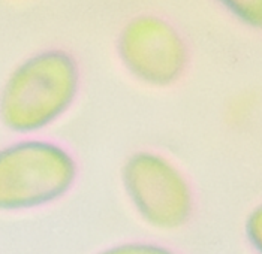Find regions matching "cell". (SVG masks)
I'll list each match as a JSON object with an SVG mask.
<instances>
[{
	"instance_id": "1",
	"label": "cell",
	"mask_w": 262,
	"mask_h": 254,
	"mask_svg": "<svg viewBox=\"0 0 262 254\" xmlns=\"http://www.w3.org/2000/svg\"><path fill=\"white\" fill-rule=\"evenodd\" d=\"M81 88L80 67L60 50L23 60L0 88V124L17 136L48 130L74 108Z\"/></svg>"
},
{
	"instance_id": "2",
	"label": "cell",
	"mask_w": 262,
	"mask_h": 254,
	"mask_svg": "<svg viewBox=\"0 0 262 254\" xmlns=\"http://www.w3.org/2000/svg\"><path fill=\"white\" fill-rule=\"evenodd\" d=\"M80 176L74 153L40 135L0 147V213L20 214L51 206L69 195Z\"/></svg>"
},
{
	"instance_id": "3",
	"label": "cell",
	"mask_w": 262,
	"mask_h": 254,
	"mask_svg": "<svg viewBox=\"0 0 262 254\" xmlns=\"http://www.w3.org/2000/svg\"><path fill=\"white\" fill-rule=\"evenodd\" d=\"M124 197L144 224L158 232H177L193 217L195 193L190 179L168 156L137 150L120 169Z\"/></svg>"
},
{
	"instance_id": "4",
	"label": "cell",
	"mask_w": 262,
	"mask_h": 254,
	"mask_svg": "<svg viewBox=\"0 0 262 254\" xmlns=\"http://www.w3.org/2000/svg\"><path fill=\"white\" fill-rule=\"evenodd\" d=\"M119 54L129 74L151 87L177 82L187 63L183 42L165 26H130L121 36Z\"/></svg>"
},
{
	"instance_id": "5",
	"label": "cell",
	"mask_w": 262,
	"mask_h": 254,
	"mask_svg": "<svg viewBox=\"0 0 262 254\" xmlns=\"http://www.w3.org/2000/svg\"><path fill=\"white\" fill-rule=\"evenodd\" d=\"M93 254H182L174 247L155 239H127L106 245Z\"/></svg>"
},
{
	"instance_id": "6",
	"label": "cell",
	"mask_w": 262,
	"mask_h": 254,
	"mask_svg": "<svg viewBox=\"0 0 262 254\" xmlns=\"http://www.w3.org/2000/svg\"><path fill=\"white\" fill-rule=\"evenodd\" d=\"M223 5L250 26L262 27V0H222Z\"/></svg>"
},
{
	"instance_id": "7",
	"label": "cell",
	"mask_w": 262,
	"mask_h": 254,
	"mask_svg": "<svg viewBox=\"0 0 262 254\" xmlns=\"http://www.w3.org/2000/svg\"><path fill=\"white\" fill-rule=\"evenodd\" d=\"M244 234L255 254H262V202L247 215Z\"/></svg>"
}]
</instances>
